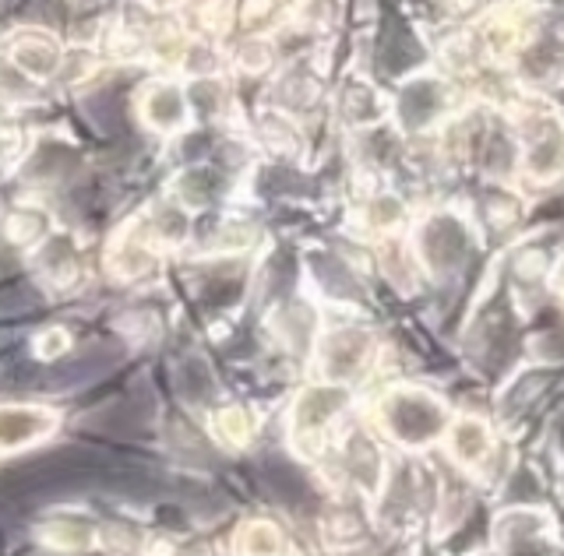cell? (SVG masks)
Returning <instances> with one entry per match:
<instances>
[{"label": "cell", "mask_w": 564, "mask_h": 556, "mask_svg": "<svg viewBox=\"0 0 564 556\" xmlns=\"http://www.w3.org/2000/svg\"><path fill=\"white\" fill-rule=\"evenodd\" d=\"M251 556H275L279 550V539H275V531L269 525H254V529L247 531V546H243Z\"/></svg>", "instance_id": "cell-2"}, {"label": "cell", "mask_w": 564, "mask_h": 556, "mask_svg": "<svg viewBox=\"0 0 564 556\" xmlns=\"http://www.w3.org/2000/svg\"><path fill=\"white\" fill-rule=\"evenodd\" d=\"M50 423L54 420L36 409H0V448L26 444L32 437H39L43 430H50Z\"/></svg>", "instance_id": "cell-1"}, {"label": "cell", "mask_w": 564, "mask_h": 556, "mask_svg": "<svg viewBox=\"0 0 564 556\" xmlns=\"http://www.w3.org/2000/svg\"><path fill=\"white\" fill-rule=\"evenodd\" d=\"M152 116L159 120V124H173L177 116H180V99L173 96V92H162L152 99Z\"/></svg>", "instance_id": "cell-3"}]
</instances>
